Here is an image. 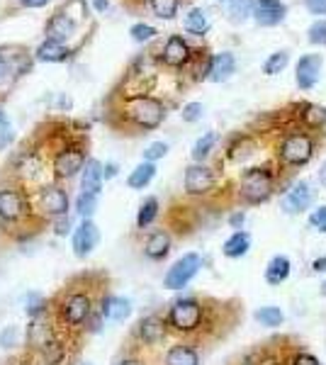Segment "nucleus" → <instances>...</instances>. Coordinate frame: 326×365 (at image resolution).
Listing matches in <instances>:
<instances>
[{
    "mask_svg": "<svg viewBox=\"0 0 326 365\" xmlns=\"http://www.w3.org/2000/svg\"><path fill=\"white\" fill-rule=\"evenodd\" d=\"M0 365H25V356H22V349L17 353H10L8 358H3Z\"/></svg>",
    "mask_w": 326,
    "mask_h": 365,
    "instance_id": "nucleus-49",
    "label": "nucleus"
},
{
    "mask_svg": "<svg viewBox=\"0 0 326 365\" xmlns=\"http://www.w3.org/2000/svg\"><path fill=\"white\" fill-rule=\"evenodd\" d=\"M134 312V302L129 297H122V295H115V292H110V295L103 297V302H100V314H103L105 324H122L127 322L129 317H132Z\"/></svg>",
    "mask_w": 326,
    "mask_h": 365,
    "instance_id": "nucleus-16",
    "label": "nucleus"
},
{
    "mask_svg": "<svg viewBox=\"0 0 326 365\" xmlns=\"http://www.w3.org/2000/svg\"><path fill=\"white\" fill-rule=\"evenodd\" d=\"M51 222L44 220L34 207L32 192L20 182L0 185V237L8 244H29L44 232H49Z\"/></svg>",
    "mask_w": 326,
    "mask_h": 365,
    "instance_id": "nucleus-2",
    "label": "nucleus"
},
{
    "mask_svg": "<svg viewBox=\"0 0 326 365\" xmlns=\"http://www.w3.org/2000/svg\"><path fill=\"white\" fill-rule=\"evenodd\" d=\"M322 295H326V282H324V287H322Z\"/></svg>",
    "mask_w": 326,
    "mask_h": 365,
    "instance_id": "nucleus-58",
    "label": "nucleus"
},
{
    "mask_svg": "<svg viewBox=\"0 0 326 365\" xmlns=\"http://www.w3.org/2000/svg\"><path fill=\"white\" fill-rule=\"evenodd\" d=\"M8 73H10V63H8V58L0 56V83H5V78H8Z\"/></svg>",
    "mask_w": 326,
    "mask_h": 365,
    "instance_id": "nucleus-52",
    "label": "nucleus"
},
{
    "mask_svg": "<svg viewBox=\"0 0 326 365\" xmlns=\"http://www.w3.org/2000/svg\"><path fill=\"white\" fill-rule=\"evenodd\" d=\"M58 336H61V334H58L56 324H54V319H51V314L37 317V319H29L27 327H25V341H22V351L39 356V353L44 351L49 344H54Z\"/></svg>",
    "mask_w": 326,
    "mask_h": 365,
    "instance_id": "nucleus-9",
    "label": "nucleus"
},
{
    "mask_svg": "<svg viewBox=\"0 0 326 365\" xmlns=\"http://www.w3.org/2000/svg\"><path fill=\"white\" fill-rule=\"evenodd\" d=\"M73 29H76V22L61 10V13H56L49 20V39H54V42H61V39H66V37L73 34Z\"/></svg>",
    "mask_w": 326,
    "mask_h": 365,
    "instance_id": "nucleus-28",
    "label": "nucleus"
},
{
    "mask_svg": "<svg viewBox=\"0 0 326 365\" xmlns=\"http://www.w3.org/2000/svg\"><path fill=\"white\" fill-rule=\"evenodd\" d=\"M248 251H251V234L244 232V229H241V232H234L222 244V253L227 258H234V261L236 258H244Z\"/></svg>",
    "mask_w": 326,
    "mask_h": 365,
    "instance_id": "nucleus-26",
    "label": "nucleus"
},
{
    "mask_svg": "<svg viewBox=\"0 0 326 365\" xmlns=\"http://www.w3.org/2000/svg\"><path fill=\"white\" fill-rule=\"evenodd\" d=\"M256 322L260 324V327L265 329H277L282 324V319H285V314H282L280 307H275V304H268V307H260L256 309Z\"/></svg>",
    "mask_w": 326,
    "mask_h": 365,
    "instance_id": "nucleus-34",
    "label": "nucleus"
},
{
    "mask_svg": "<svg viewBox=\"0 0 326 365\" xmlns=\"http://www.w3.org/2000/svg\"><path fill=\"white\" fill-rule=\"evenodd\" d=\"M37 58H39V61H49V63L66 61V58H68V49H66V46H63L61 42H54V39H46L44 44H39Z\"/></svg>",
    "mask_w": 326,
    "mask_h": 365,
    "instance_id": "nucleus-32",
    "label": "nucleus"
},
{
    "mask_svg": "<svg viewBox=\"0 0 326 365\" xmlns=\"http://www.w3.org/2000/svg\"><path fill=\"white\" fill-rule=\"evenodd\" d=\"M13 141V132H10V127H0V151L8 149V144Z\"/></svg>",
    "mask_w": 326,
    "mask_h": 365,
    "instance_id": "nucleus-50",
    "label": "nucleus"
},
{
    "mask_svg": "<svg viewBox=\"0 0 326 365\" xmlns=\"http://www.w3.org/2000/svg\"><path fill=\"white\" fill-rule=\"evenodd\" d=\"M227 222H229V227H231V229H236V232H241V229H244V222H246V212H244V210L231 212V215L227 217Z\"/></svg>",
    "mask_w": 326,
    "mask_h": 365,
    "instance_id": "nucleus-46",
    "label": "nucleus"
},
{
    "mask_svg": "<svg viewBox=\"0 0 326 365\" xmlns=\"http://www.w3.org/2000/svg\"><path fill=\"white\" fill-rule=\"evenodd\" d=\"M78 365H93V363H78Z\"/></svg>",
    "mask_w": 326,
    "mask_h": 365,
    "instance_id": "nucleus-59",
    "label": "nucleus"
},
{
    "mask_svg": "<svg viewBox=\"0 0 326 365\" xmlns=\"http://www.w3.org/2000/svg\"><path fill=\"white\" fill-rule=\"evenodd\" d=\"M22 341H25V331H20V327H5L3 331H0V346H3L5 351H15L17 346L22 349Z\"/></svg>",
    "mask_w": 326,
    "mask_h": 365,
    "instance_id": "nucleus-37",
    "label": "nucleus"
},
{
    "mask_svg": "<svg viewBox=\"0 0 326 365\" xmlns=\"http://www.w3.org/2000/svg\"><path fill=\"white\" fill-rule=\"evenodd\" d=\"M188 58H190V46H188V42L180 34H173L163 46V63L178 68V66H185Z\"/></svg>",
    "mask_w": 326,
    "mask_h": 365,
    "instance_id": "nucleus-22",
    "label": "nucleus"
},
{
    "mask_svg": "<svg viewBox=\"0 0 326 365\" xmlns=\"http://www.w3.org/2000/svg\"><path fill=\"white\" fill-rule=\"evenodd\" d=\"M200 268H203V256H200V253H195V251L183 253L173 266L165 270L163 287L165 290H173V292L183 290V287H188L195 280V275L200 273Z\"/></svg>",
    "mask_w": 326,
    "mask_h": 365,
    "instance_id": "nucleus-10",
    "label": "nucleus"
},
{
    "mask_svg": "<svg viewBox=\"0 0 326 365\" xmlns=\"http://www.w3.org/2000/svg\"><path fill=\"white\" fill-rule=\"evenodd\" d=\"M168 334L170 331L168 324H165V317L158 314V312H151V314H144L141 319H136L127 339H132L139 346H146V349H158L168 339Z\"/></svg>",
    "mask_w": 326,
    "mask_h": 365,
    "instance_id": "nucleus-8",
    "label": "nucleus"
},
{
    "mask_svg": "<svg viewBox=\"0 0 326 365\" xmlns=\"http://www.w3.org/2000/svg\"><path fill=\"white\" fill-rule=\"evenodd\" d=\"M127 120L141 132H151L165 120V108L151 96H134L127 100Z\"/></svg>",
    "mask_w": 326,
    "mask_h": 365,
    "instance_id": "nucleus-5",
    "label": "nucleus"
},
{
    "mask_svg": "<svg viewBox=\"0 0 326 365\" xmlns=\"http://www.w3.org/2000/svg\"><path fill=\"white\" fill-rule=\"evenodd\" d=\"M129 34H132L134 42H149V39L156 37V29H153L151 25H134L132 29H129Z\"/></svg>",
    "mask_w": 326,
    "mask_h": 365,
    "instance_id": "nucleus-43",
    "label": "nucleus"
},
{
    "mask_svg": "<svg viewBox=\"0 0 326 365\" xmlns=\"http://www.w3.org/2000/svg\"><path fill=\"white\" fill-rule=\"evenodd\" d=\"M178 5H180V0H151L153 15L161 17V20H173L178 13Z\"/></svg>",
    "mask_w": 326,
    "mask_h": 365,
    "instance_id": "nucleus-39",
    "label": "nucleus"
},
{
    "mask_svg": "<svg viewBox=\"0 0 326 365\" xmlns=\"http://www.w3.org/2000/svg\"><path fill=\"white\" fill-rule=\"evenodd\" d=\"M300 122L305 125L307 129H319L326 125V108H322V105H302L300 108Z\"/></svg>",
    "mask_w": 326,
    "mask_h": 365,
    "instance_id": "nucleus-29",
    "label": "nucleus"
},
{
    "mask_svg": "<svg viewBox=\"0 0 326 365\" xmlns=\"http://www.w3.org/2000/svg\"><path fill=\"white\" fill-rule=\"evenodd\" d=\"M253 5H256V0H231L229 3V20L231 22H244L248 15H253Z\"/></svg>",
    "mask_w": 326,
    "mask_h": 365,
    "instance_id": "nucleus-38",
    "label": "nucleus"
},
{
    "mask_svg": "<svg viewBox=\"0 0 326 365\" xmlns=\"http://www.w3.org/2000/svg\"><path fill=\"white\" fill-rule=\"evenodd\" d=\"M312 270H314V273H326V256L317 258V261L312 263Z\"/></svg>",
    "mask_w": 326,
    "mask_h": 365,
    "instance_id": "nucleus-53",
    "label": "nucleus"
},
{
    "mask_svg": "<svg viewBox=\"0 0 326 365\" xmlns=\"http://www.w3.org/2000/svg\"><path fill=\"white\" fill-rule=\"evenodd\" d=\"M0 125H8V115H5L3 110H0Z\"/></svg>",
    "mask_w": 326,
    "mask_h": 365,
    "instance_id": "nucleus-57",
    "label": "nucleus"
},
{
    "mask_svg": "<svg viewBox=\"0 0 326 365\" xmlns=\"http://www.w3.org/2000/svg\"><path fill=\"white\" fill-rule=\"evenodd\" d=\"M49 0H22V5L25 8H41V5H46Z\"/></svg>",
    "mask_w": 326,
    "mask_h": 365,
    "instance_id": "nucleus-54",
    "label": "nucleus"
},
{
    "mask_svg": "<svg viewBox=\"0 0 326 365\" xmlns=\"http://www.w3.org/2000/svg\"><path fill=\"white\" fill-rule=\"evenodd\" d=\"M98 200L100 195H93V192H78L73 200V215L78 220H93V215L98 212Z\"/></svg>",
    "mask_w": 326,
    "mask_h": 365,
    "instance_id": "nucleus-30",
    "label": "nucleus"
},
{
    "mask_svg": "<svg viewBox=\"0 0 326 365\" xmlns=\"http://www.w3.org/2000/svg\"><path fill=\"white\" fill-rule=\"evenodd\" d=\"M156 178V163H149V161H141L127 178V187L132 190H144V187L151 185V180Z\"/></svg>",
    "mask_w": 326,
    "mask_h": 365,
    "instance_id": "nucleus-27",
    "label": "nucleus"
},
{
    "mask_svg": "<svg viewBox=\"0 0 326 365\" xmlns=\"http://www.w3.org/2000/svg\"><path fill=\"white\" fill-rule=\"evenodd\" d=\"M185 29H188L190 34H198V37H203L207 29H210V20H207L205 10L193 8L190 13L185 15Z\"/></svg>",
    "mask_w": 326,
    "mask_h": 365,
    "instance_id": "nucleus-35",
    "label": "nucleus"
},
{
    "mask_svg": "<svg viewBox=\"0 0 326 365\" xmlns=\"http://www.w3.org/2000/svg\"><path fill=\"white\" fill-rule=\"evenodd\" d=\"M158 215H161V202H158V197H144L139 205V210H136V220H134V227L139 234L149 232V229L156 225Z\"/></svg>",
    "mask_w": 326,
    "mask_h": 365,
    "instance_id": "nucleus-24",
    "label": "nucleus"
},
{
    "mask_svg": "<svg viewBox=\"0 0 326 365\" xmlns=\"http://www.w3.org/2000/svg\"><path fill=\"white\" fill-rule=\"evenodd\" d=\"M239 190H241V200L246 205H260L275 190V175L268 168H248L241 175Z\"/></svg>",
    "mask_w": 326,
    "mask_h": 365,
    "instance_id": "nucleus-7",
    "label": "nucleus"
},
{
    "mask_svg": "<svg viewBox=\"0 0 326 365\" xmlns=\"http://www.w3.org/2000/svg\"><path fill=\"white\" fill-rule=\"evenodd\" d=\"M217 134L215 132H207V134H203L198 141H195V146H193V161L195 163H205L207 158H210V154H212V149H215V144H217Z\"/></svg>",
    "mask_w": 326,
    "mask_h": 365,
    "instance_id": "nucleus-33",
    "label": "nucleus"
},
{
    "mask_svg": "<svg viewBox=\"0 0 326 365\" xmlns=\"http://www.w3.org/2000/svg\"><path fill=\"white\" fill-rule=\"evenodd\" d=\"M32 200H34V207L44 220L54 222L58 217H66L71 215V195L68 190L61 185V182H46V185L37 187L32 192Z\"/></svg>",
    "mask_w": 326,
    "mask_h": 365,
    "instance_id": "nucleus-4",
    "label": "nucleus"
},
{
    "mask_svg": "<svg viewBox=\"0 0 326 365\" xmlns=\"http://www.w3.org/2000/svg\"><path fill=\"white\" fill-rule=\"evenodd\" d=\"M305 8L312 15H326V0H305Z\"/></svg>",
    "mask_w": 326,
    "mask_h": 365,
    "instance_id": "nucleus-47",
    "label": "nucleus"
},
{
    "mask_svg": "<svg viewBox=\"0 0 326 365\" xmlns=\"http://www.w3.org/2000/svg\"><path fill=\"white\" fill-rule=\"evenodd\" d=\"M310 225L317 229V232H324L326 234V205H322V207H317L310 215Z\"/></svg>",
    "mask_w": 326,
    "mask_h": 365,
    "instance_id": "nucleus-45",
    "label": "nucleus"
},
{
    "mask_svg": "<svg viewBox=\"0 0 326 365\" xmlns=\"http://www.w3.org/2000/svg\"><path fill=\"white\" fill-rule=\"evenodd\" d=\"M292 365H322V363H319V358L312 356V353H297V356L292 358Z\"/></svg>",
    "mask_w": 326,
    "mask_h": 365,
    "instance_id": "nucleus-48",
    "label": "nucleus"
},
{
    "mask_svg": "<svg viewBox=\"0 0 326 365\" xmlns=\"http://www.w3.org/2000/svg\"><path fill=\"white\" fill-rule=\"evenodd\" d=\"M98 244H100V227L93 220H81L78 225H76L73 234H71L73 256L78 258V261H86L88 256H93Z\"/></svg>",
    "mask_w": 326,
    "mask_h": 365,
    "instance_id": "nucleus-14",
    "label": "nucleus"
},
{
    "mask_svg": "<svg viewBox=\"0 0 326 365\" xmlns=\"http://www.w3.org/2000/svg\"><path fill=\"white\" fill-rule=\"evenodd\" d=\"M217 302L203 299L198 295H180L165 309V324H168V331L173 336L188 339L190 344L193 339H200L205 334H210L212 329V312H215Z\"/></svg>",
    "mask_w": 326,
    "mask_h": 365,
    "instance_id": "nucleus-3",
    "label": "nucleus"
},
{
    "mask_svg": "<svg viewBox=\"0 0 326 365\" xmlns=\"http://www.w3.org/2000/svg\"><path fill=\"white\" fill-rule=\"evenodd\" d=\"M314 156V139L307 132H292L280 141V161L287 166H305Z\"/></svg>",
    "mask_w": 326,
    "mask_h": 365,
    "instance_id": "nucleus-11",
    "label": "nucleus"
},
{
    "mask_svg": "<svg viewBox=\"0 0 326 365\" xmlns=\"http://www.w3.org/2000/svg\"><path fill=\"white\" fill-rule=\"evenodd\" d=\"M25 314L27 319H37V317H46L49 314V297H44L41 292H27L25 295Z\"/></svg>",
    "mask_w": 326,
    "mask_h": 365,
    "instance_id": "nucleus-31",
    "label": "nucleus"
},
{
    "mask_svg": "<svg viewBox=\"0 0 326 365\" xmlns=\"http://www.w3.org/2000/svg\"><path fill=\"white\" fill-rule=\"evenodd\" d=\"M173 251V234L168 229H149L141 239V256L151 263H161Z\"/></svg>",
    "mask_w": 326,
    "mask_h": 365,
    "instance_id": "nucleus-13",
    "label": "nucleus"
},
{
    "mask_svg": "<svg viewBox=\"0 0 326 365\" xmlns=\"http://www.w3.org/2000/svg\"><path fill=\"white\" fill-rule=\"evenodd\" d=\"M120 173V166H117L115 161H108L105 163V168H103V175H105V180H112L115 175Z\"/></svg>",
    "mask_w": 326,
    "mask_h": 365,
    "instance_id": "nucleus-51",
    "label": "nucleus"
},
{
    "mask_svg": "<svg viewBox=\"0 0 326 365\" xmlns=\"http://www.w3.org/2000/svg\"><path fill=\"white\" fill-rule=\"evenodd\" d=\"M319 180H322V185L326 187V161L322 163V168H319Z\"/></svg>",
    "mask_w": 326,
    "mask_h": 365,
    "instance_id": "nucleus-55",
    "label": "nucleus"
},
{
    "mask_svg": "<svg viewBox=\"0 0 326 365\" xmlns=\"http://www.w3.org/2000/svg\"><path fill=\"white\" fill-rule=\"evenodd\" d=\"M163 365H200V351L195 344L178 341L163 353Z\"/></svg>",
    "mask_w": 326,
    "mask_h": 365,
    "instance_id": "nucleus-21",
    "label": "nucleus"
},
{
    "mask_svg": "<svg viewBox=\"0 0 326 365\" xmlns=\"http://www.w3.org/2000/svg\"><path fill=\"white\" fill-rule=\"evenodd\" d=\"M290 273H292V263H290L287 256H272L268 261V266H265V282L272 287L282 285Z\"/></svg>",
    "mask_w": 326,
    "mask_h": 365,
    "instance_id": "nucleus-25",
    "label": "nucleus"
},
{
    "mask_svg": "<svg viewBox=\"0 0 326 365\" xmlns=\"http://www.w3.org/2000/svg\"><path fill=\"white\" fill-rule=\"evenodd\" d=\"M322 63H324V58L319 54H305L297 61V68H295V81H297V86L302 88V91H312V88L319 83Z\"/></svg>",
    "mask_w": 326,
    "mask_h": 365,
    "instance_id": "nucleus-17",
    "label": "nucleus"
},
{
    "mask_svg": "<svg viewBox=\"0 0 326 365\" xmlns=\"http://www.w3.org/2000/svg\"><path fill=\"white\" fill-rule=\"evenodd\" d=\"M73 229H76L73 215H66V217H58V220L51 222L49 232L54 234V237H58V239H66V237H71V234H73Z\"/></svg>",
    "mask_w": 326,
    "mask_h": 365,
    "instance_id": "nucleus-40",
    "label": "nucleus"
},
{
    "mask_svg": "<svg viewBox=\"0 0 326 365\" xmlns=\"http://www.w3.org/2000/svg\"><path fill=\"white\" fill-rule=\"evenodd\" d=\"M96 8L98 10H105V8H108V0H96Z\"/></svg>",
    "mask_w": 326,
    "mask_h": 365,
    "instance_id": "nucleus-56",
    "label": "nucleus"
},
{
    "mask_svg": "<svg viewBox=\"0 0 326 365\" xmlns=\"http://www.w3.org/2000/svg\"><path fill=\"white\" fill-rule=\"evenodd\" d=\"M287 8L280 0H256L253 5V20L258 22L260 27H275L285 20Z\"/></svg>",
    "mask_w": 326,
    "mask_h": 365,
    "instance_id": "nucleus-18",
    "label": "nucleus"
},
{
    "mask_svg": "<svg viewBox=\"0 0 326 365\" xmlns=\"http://www.w3.org/2000/svg\"><path fill=\"white\" fill-rule=\"evenodd\" d=\"M287 61H290V51H285V49L275 51V54H270L263 61V73L265 76H277L280 71H285Z\"/></svg>",
    "mask_w": 326,
    "mask_h": 365,
    "instance_id": "nucleus-36",
    "label": "nucleus"
},
{
    "mask_svg": "<svg viewBox=\"0 0 326 365\" xmlns=\"http://www.w3.org/2000/svg\"><path fill=\"white\" fill-rule=\"evenodd\" d=\"M314 187L310 185L307 180H297L292 187L282 195V210L287 212V215H300V212L310 210L314 205Z\"/></svg>",
    "mask_w": 326,
    "mask_h": 365,
    "instance_id": "nucleus-15",
    "label": "nucleus"
},
{
    "mask_svg": "<svg viewBox=\"0 0 326 365\" xmlns=\"http://www.w3.org/2000/svg\"><path fill=\"white\" fill-rule=\"evenodd\" d=\"M236 71V58L234 54H229V51H222V54H215L210 58V63H207V81H212V83H222V81L231 78V73Z\"/></svg>",
    "mask_w": 326,
    "mask_h": 365,
    "instance_id": "nucleus-20",
    "label": "nucleus"
},
{
    "mask_svg": "<svg viewBox=\"0 0 326 365\" xmlns=\"http://www.w3.org/2000/svg\"><path fill=\"white\" fill-rule=\"evenodd\" d=\"M165 154H168V144H165V141H153V144H149L144 149V161L156 163V161H161Z\"/></svg>",
    "mask_w": 326,
    "mask_h": 365,
    "instance_id": "nucleus-41",
    "label": "nucleus"
},
{
    "mask_svg": "<svg viewBox=\"0 0 326 365\" xmlns=\"http://www.w3.org/2000/svg\"><path fill=\"white\" fill-rule=\"evenodd\" d=\"M103 168L105 166L98 158H88L86 168H83V173H81V192H93V195L103 192V182H105Z\"/></svg>",
    "mask_w": 326,
    "mask_h": 365,
    "instance_id": "nucleus-23",
    "label": "nucleus"
},
{
    "mask_svg": "<svg viewBox=\"0 0 326 365\" xmlns=\"http://www.w3.org/2000/svg\"><path fill=\"white\" fill-rule=\"evenodd\" d=\"M217 185L215 170H212L207 163H193V166L185 168V175H183V190L190 197H207Z\"/></svg>",
    "mask_w": 326,
    "mask_h": 365,
    "instance_id": "nucleus-12",
    "label": "nucleus"
},
{
    "mask_svg": "<svg viewBox=\"0 0 326 365\" xmlns=\"http://www.w3.org/2000/svg\"><path fill=\"white\" fill-rule=\"evenodd\" d=\"M307 39L317 46H326V20H317L307 29Z\"/></svg>",
    "mask_w": 326,
    "mask_h": 365,
    "instance_id": "nucleus-42",
    "label": "nucleus"
},
{
    "mask_svg": "<svg viewBox=\"0 0 326 365\" xmlns=\"http://www.w3.org/2000/svg\"><path fill=\"white\" fill-rule=\"evenodd\" d=\"M227 3H231V0H227Z\"/></svg>",
    "mask_w": 326,
    "mask_h": 365,
    "instance_id": "nucleus-60",
    "label": "nucleus"
},
{
    "mask_svg": "<svg viewBox=\"0 0 326 365\" xmlns=\"http://www.w3.org/2000/svg\"><path fill=\"white\" fill-rule=\"evenodd\" d=\"M88 163V151L83 144H63L54 151V161H51V170H54V182L73 180L76 175L83 173Z\"/></svg>",
    "mask_w": 326,
    "mask_h": 365,
    "instance_id": "nucleus-6",
    "label": "nucleus"
},
{
    "mask_svg": "<svg viewBox=\"0 0 326 365\" xmlns=\"http://www.w3.org/2000/svg\"><path fill=\"white\" fill-rule=\"evenodd\" d=\"M112 292V275L105 268H86L68 275L49 297V314L58 334L73 349H83L91 339V322L100 312V302Z\"/></svg>",
    "mask_w": 326,
    "mask_h": 365,
    "instance_id": "nucleus-1",
    "label": "nucleus"
},
{
    "mask_svg": "<svg viewBox=\"0 0 326 365\" xmlns=\"http://www.w3.org/2000/svg\"><path fill=\"white\" fill-rule=\"evenodd\" d=\"M151 351L156 349H146V346H139L132 339H127L110 365H151Z\"/></svg>",
    "mask_w": 326,
    "mask_h": 365,
    "instance_id": "nucleus-19",
    "label": "nucleus"
},
{
    "mask_svg": "<svg viewBox=\"0 0 326 365\" xmlns=\"http://www.w3.org/2000/svg\"><path fill=\"white\" fill-rule=\"evenodd\" d=\"M203 113H205V108H203V103H188L185 108H183V122H198V120H203Z\"/></svg>",
    "mask_w": 326,
    "mask_h": 365,
    "instance_id": "nucleus-44",
    "label": "nucleus"
}]
</instances>
